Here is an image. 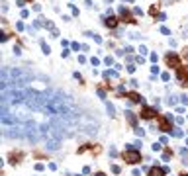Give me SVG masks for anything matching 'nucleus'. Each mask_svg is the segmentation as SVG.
Masks as SVG:
<instances>
[{
    "instance_id": "1a4fd4ad",
    "label": "nucleus",
    "mask_w": 188,
    "mask_h": 176,
    "mask_svg": "<svg viewBox=\"0 0 188 176\" xmlns=\"http://www.w3.org/2000/svg\"><path fill=\"white\" fill-rule=\"evenodd\" d=\"M116 24H118V22H116V18H112V16L108 18V20H106V26H110V28H114Z\"/></svg>"
},
{
    "instance_id": "9d476101",
    "label": "nucleus",
    "mask_w": 188,
    "mask_h": 176,
    "mask_svg": "<svg viewBox=\"0 0 188 176\" xmlns=\"http://www.w3.org/2000/svg\"><path fill=\"white\" fill-rule=\"evenodd\" d=\"M182 176H188V174H182Z\"/></svg>"
},
{
    "instance_id": "423d86ee",
    "label": "nucleus",
    "mask_w": 188,
    "mask_h": 176,
    "mask_svg": "<svg viewBox=\"0 0 188 176\" xmlns=\"http://www.w3.org/2000/svg\"><path fill=\"white\" fill-rule=\"evenodd\" d=\"M149 176H165V172H163V168H157V166H153V168L149 170Z\"/></svg>"
},
{
    "instance_id": "39448f33",
    "label": "nucleus",
    "mask_w": 188,
    "mask_h": 176,
    "mask_svg": "<svg viewBox=\"0 0 188 176\" xmlns=\"http://www.w3.org/2000/svg\"><path fill=\"white\" fill-rule=\"evenodd\" d=\"M157 121H159V125H161L163 131H168L170 129V123H168V120H166L165 116H157Z\"/></svg>"
},
{
    "instance_id": "f03ea898",
    "label": "nucleus",
    "mask_w": 188,
    "mask_h": 176,
    "mask_svg": "<svg viewBox=\"0 0 188 176\" xmlns=\"http://www.w3.org/2000/svg\"><path fill=\"white\" fill-rule=\"evenodd\" d=\"M165 61H166V65L170 67V69H180V59H178V55H166L165 57Z\"/></svg>"
},
{
    "instance_id": "20e7f679",
    "label": "nucleus",
    "mask_w": 188,
    "mask_h": 176,
    "mask_svg": "<svg viewBox=\"0 0 188 176\" xmlns=\"http://www.w3.org/2000/svg\"><path fill=\"white\" fill-rule=\"evenodd\" d=\"M139 116H141L143 120H151V118H155V116H159V114H157V112L153 110V108H143Z\"/></svg>"
},
{
    "instance_id": "6e6552de",
    "label": "nucleus",
    "mask_w": 188,
    "mask_h": 176,
    "mask_svg": "<svg viewBox=\"0 0 188 176\" xmlns=\"http://www.w3.org/2000/svg\"><path fill=\"white\" fill-rule=\"evenodd\" d=\"M127 96H129V98H131L133 102H139V100H141V98H139V94H137V92H129Z\"/></svg>"
},
{
    "instance_id": "0eeeda50",
    "label": "nucleus",
    "mask_w": 188,
    "mask_h": 176,
    "mask_svg": "<svg viewBox=\"0 0 188 176\" xmlns=\"http://www.w3.org/2000/svg\"><path fill=\"white\" fill-rule=\"evenodd\" d=\"M122 18L125 20V22H135V20L131 18V14H129V12H125V10H122Z\"/></svg>"
},
{
    "instance_id": "f257e3e1",
    "label": "nucleus",
    "mask_w": 188,
    "mask_h": 176,
    "mask_svg": "<svg viewBox=\"0 0 188 176\" xmlns=\"http://www.w3.org/2000/svg\"><path fill=\"white\" fill-rule=\"evenodd\" d=\"M122 159L125 163H129V165H135V163L141 161V153H139V151H123Z\"/></svg>"
},
{
    "instance_id": "7ed1b4c3",
    "label": "nucleus",
    "mask_w": 188,
    "mask_h": 176,
    "mask_svg": "<svg viewBox=\"0 0 188 176\" xmlns=\"http://www.w3.org/2000/svg\"><path fill=\"white\" fill-rule=\"evenodd\" d=\"M178 80L182 84H188V67H180L178 69Z\"/></svg>"
}]
</instances>
